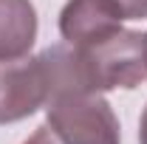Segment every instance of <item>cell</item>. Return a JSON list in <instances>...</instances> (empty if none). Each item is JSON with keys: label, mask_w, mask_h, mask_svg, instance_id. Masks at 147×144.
I'll return each instance as SVG.
<instances>
[{"label": "cell", "mask_w": 147, "mask_h": 144, "mask_svg": "<svg viewBox=\"0 0 147 144\" xmlns=\"http://www.w3.org/2000/svg\"><path fill=\"white\" fill-rule=\"evenodd\" d=\"M45 105V73L40 57L0 59V124L28 119Z\"/></svg>", "instance_id": "obj_2"}, {"label": "cell", "mask_w": 147, "mask_h": 144, "mask_svg": "<svg viewBox=\"0 0 147 144\" xmlns=\"http://www.w3.org/2000/svg\"><path fill=\"white\" fill-rule=\"evenodd\" d=\"M122 20L113 0H68L59 14V34L74 48H88L119 31Z\"/></svg>", "instance_id": "obj_3"}, {"label": "cell", "mask_w": 147, "mask_h": 144, "mask_svg": "<svg viewBox=\"0 0 147 144\" xmlns=\"http://www.w3.org/2000/svg\"><path fill=\"white\" fill-rule=\"evenodd\" d=\"M91 90L105 93L116 88H136L147 82V34L113 31L88 48H76Z\"/></svg>", "instance_id": "obj_1"}, {"label": "cell", "mask_w": 147, "mask_h": 144, "mask_svg": "<svg viewBox=\"0 0 147 144\" xmlns=\"http://www.w3.org/2000/svg\"><path fill=\"white\" fill-rule=\"evenodd\" d=\"M37 40V11L31 0H0V59L28 57Z\"/></svg>", "instance_id": "obj_4"}, {"label": "cell", "mask_w": 147, "mask_h": 144, "mask_svg": "<svg viewBox=\"0 0 147 144\" xmlns=\"http://www.w3.org/2000/svg\"><path fill=\"white\" fill-rule=\"evenodd\" d=\"M26 144H62V141L48 130V124H42V127H37V130H34V136H31Z\"/></svg>", "instance_id": "obj_6"}, {"label": "cell", "mask_w": 147, "mask_h": 144, "mask_svg": "<svg viewBox=\"0 0 147 144\" xmlns=\"http://www.w3.org/2000/svg\"><path fill=\"white\" fill-rule=\"evenodd\" d=\"M125 20H144L147 17V0H113Z\"/></svg>", "instance_id": "obj_5"}, {"label": "cell", "mask_w": 147, "mask_h": 144, "mask_svg": "<svg viewBox=\"0 0 147 144\" xmlns=\"http://www.w3.org/2000/svg\"><path fill=\"white\" fill-rule=\"evenodd\" d=\"M139 144H147V108L142 113V122H139Z\"/></svg>", "instance_id": "obj_7"}]
</instances>
